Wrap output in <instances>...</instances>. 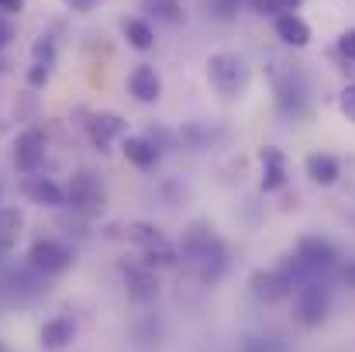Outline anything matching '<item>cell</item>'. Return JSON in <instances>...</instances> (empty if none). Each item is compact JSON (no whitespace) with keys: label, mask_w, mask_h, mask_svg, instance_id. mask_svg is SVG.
<instances>
[{"label":"cell","mask_w":355,"mask_h":352,"mask_svg":"<svg viewBox=\"0 0 355 352\" xmlns=\"http://www.w3.org/2000/svg\"><path fill=\"white\" fill-rule=\"evenodd\" d=\"M207 80L221 97H241L252 83V66L238 52H214L207 59Z\"/></svg>","instance_id":"obj_1"},{"label":"cell","mask_w":355,"mask_h":352,"mask_svg":"<svg viewBox=\"0 0 355 352\" xmlns=\"http://www.w3.org/2000/svg\"><path fill=\"white\" fill-rule=\"evenodd\" d=\"M66 208L76 211L80 218H101L104 208H107V190H104V183H101L90 169L73 173L69 183H66Z\"/></svg>","instance_id":"obj_2"},{"label":"cell","mask_w":355,"mask_h":352,"mask_svg":"<svg viewBox=\"0 0 355 352\" xmlns=\"http://www.w3.org/2000/svg\"><path fill=\"white\" fill-rule=\"evenodd\" d=\"M293 297H297L293 311H297V321L304 328H321L328 321V315H331V287L324 283V276L300 283L293 290Z\"/></svg>","instance_id":"obj_3"},{"label":"cell","mask_w":355,"mask_h":352,"mask_svg":"<svg viewBox=\"0 0 355 352\" xmlns=\"http://www.w3.org/2000/svg\"><path fill=\"white\" fill-rule=\"evenodd\" d=\"M73 262H76L73 245H66V242H59V238H38V242H31V249H28V269L42 273L45 280L69 273Z\"/></svg>","instance_id":"obj_4"},{"label":"cell","mask_w":355,"mask_h":352,"mask_svg":"<svg viewBox=\"0 0 355 352\" xmlns=\"http://www.w3.org/2000/svg\"><path fill=\"white\" fill-rule=\"evenodd\" d=\"M276 111L286 121H304L311 115V87H307L304 73L290 69V73L276 76Z\"/></svg>","instance_id":"obj_5"},{"label":"cell","mask_w":355,"mask_h":352,"mask_svg":"<svg viewBox=\"0 0 355 352\" xmlns=\"http://www.w3.org/2000/svg\"><path fill=\"white\" fill-rule=\"evenodd\" d=\"M248 290L259 304L266 308H276L283 301L293 297V276L286 273V266H272V269H255L248 276Z\"/></svg>","instance_id":"obj_6"},{"label":"cell","mask_w":355,"mask_h":352,"mask_svg":"<svg viewBox=\"0 0 355 352\" xmlns=\"http://www.w3.org/2000/svg\"><path fill=\"white\" fill-rule=\"evenodd\" d=\"M293 259H297L300 266H307L311 273L328 276V273L338 266V249H335V242L324 238V235H300V238H297V249H293Z\"/></svg>","instance_id":"obj_7"},{"label":"cell","mask_w":355,"mask_h":352,"mask_svg":"<svg viewBox=\"0 0 355 352\" xmlns=\"http://www.w3.org/2000/svg\"><path fill=\"white\" fill-rule=\"evenodd\" d=\"M45 156H49V138H45V131H38V128L17 131V138H14V166H17L24 176L42 173Z\"/></svg>","instance_id":"obj_8"},{"label":"cell","mask_w":355,"mask_h":352,"mask_svg":"<svg viewBox=\"0 0 355 352\" xmlns=\"http://www.w3.org/2000/svg\"><path fill=\"white\" fill-rule=\"evenodd\" d=\"M259 169H262L259 183H262L266 194H276V190H283V187L290 183V162H286V152L276 149V145H262V149H259Z\"/></svg>","instance_id":"obj_9"},{"label":"cell","mask_w":355,"mask_h":352,"mask_svg":"<svg viewBox=\"0 0 355 352\" xmlns=\"http://www.w3.org/2000/svg\"><path fill=\"white\" fill-rule=\"evenodd\" d=\"M83 128H87L90 142H94L101 152H111L107 145L128 135V121L121 115H114V111H94V115L83 121Z\"/></svg>","instance_id":"obj_10"},{"label":"cell","mask_w":355,"mask_h":352,"mask_svg":"<svg viewBox=\"0 0 355 352\" xmlns=\"http://www.w3.org/2000/svg\"><path fill=\"white\" fill-rule=\"evenodd\" d=\"M24 194H28V201L38 204V208H49V211L66 208V187H62L59 180H52V176H42V173L24 176Z\"/></svg>","instance_id":"obj_11"},{"label":"cell","mask_w":355,"mask_h":352,"mask_svg":"<svg viewBox=\"0 0 355 352\" xmlns=\"http://www.w3.org/2000/svg\"><path fill=\"white\" fill-rule=\"evenodd\" d=\"M124 287H128V297H131L135 304H148V301L159 297V276H155V269L145 266V262L124 266Z\"/></svg>","instance_id":"obj_12"},{"label":"cell","mask_w":355,"mask_h":352,"mask_svg":"<svg viewBox=\"0 0 355 352\" xmlns=\"http://www.w3.org/2000/svg\"><path fill=\"white\" fill-rule=\"evenodd\" d=\"M128 94H131L138 104H159V97H162V76L155 73V66L138 62V66L128 73Z\"/></svg>","instance_id":"obj_13"},{"label":"cell","mask_w":355,"mask_h":352,"mask_svg":"<svg viewBox=\"0 0 355 352\" xmlns=\"http://www.w3.org/2000/svg\"><path fill=\"white\" fill-rule=\"evenodd\" d=\"M272 31H276V38H279L283 45H290V49H307L311 38H314L311 24H307L297 10H283V14H276V17H272Z\"/></svg>","instance_id":"obj_14"},{"label":"cell","mask_w":355,"mask_h":352,"mask_svg":"<svg viewBox=\"0 0 355 352\" xmlns=\"http://www.w3.org/2000/svg\"><path fill=\"white\" fill-rule=\"evenodd\" d=\"M121 152H124V159H128L135 169H141V173L155 169L159 159H162V149H159L148 135H124V138H121Z\"/></svg>","instance_id":"obj_15"},{"label":"cell","mask_w":355,"mask_h":352,"mask_svg":"<svg viewBox=\"0 0 355 352\" xmlns=\"http://www.w3.org/2000/svg\"><path fill=\"white\" fill-rule=\"evenodd\" d=\"M193 269H197L200 283H207V287L225 276V269H228V245L221 242V235L211 242V249H204V252L193 259Z\"/></svg>","instance_id":"obj_16"},{"label":"cell","mask_w":355,"mask_h":352,"mask_svg":"<svg viewBox=\"0 0 355 352\" xmlns=\"http://www.w3.org/2000/svg\"><path fill=\"white\" fill-rule=\"evenodd\" d=\"M73 339H76V321H73V315H55V318H49V321L42 325V332H38V346L45 352H62L66 346H73Z\"/></svg>","instance_id":"obj_17"},{"label":"cell","mask_w":355,"mask_h":352,"mask_svg":"<svg viewBox=\"0 0 355 352\" xmlns=\"http://www.w3.org/2000/svg\"><path fill=\"white\" fill-rule=\"evenodd\" d=\"M304 169H307L311 183H318V187H335L342 180V159L331 152H311L304 159Z\"/></svg>","instance_id":"obj_18"},{"label":"cell","mask_w":355,"mask_h":352,"mask_svg":"<svg viewBox=\"0 0 355 352\" xmlns=\"http://www.w3.org/2000/svg\"><path fill=\"white\" fill-rule=\"evenodd\" d=\"M218 238V232H214V225L211 221H193L187 232H183V238H180V259H197L204 249H211V242Z\"/></svg>","instance_id":"obj_19"},{"label":"cell","mask_w":355,"mask_h":352,"mask_svg":"<svg viewBox=\"0 0 355 352\" xmlns=\"http://www.w3.org/2000/svg\"><path fill=\"white\" fill-rule=\"evenodd\" d=\"M121 31H124V42L138 52H148L155 49V28L145 21V17H124L121 21Z\"/></svg>","instance_id":"obj_20"},{"label":"cell","mask_w":355,"mask_h":352,"mask_svg":"<svg viewBox=\"0 0 355 352\" xmlns=\"http://www.w3.org/2000/svg\"><path fill=\"white\" fill-rule=\"evenodd\" d=\"M24 232V211L21 208H0V252H10Z\"/></svg>","instance_id":"obj_21"},{"label":"cell","mask_w":355,"mask_h":352,"mask_svg":"<svg viewBox=\"0 0 355 352\" xmlns=\"http://www.w3.org/2000/svg\"><path fill=\"white\" fill-rule=\"evenodd\" d=\"M145 10L162 24H180L183 21V3L180 0H145Z\"/></svg>","instance_id":"obj_22"},{"label":"cell","mask_w":355,"mask_h":352,"mask_svg":"<svg viewBox=\"0 0 355 352\" xmlns=\"http://www.w3.org/2000/svg\"><path fill=\"white\" fill-rule=\"evenodd\" d=\"M31 62H42V66H52L55 69V38L52 35H42L31 49Z\"/></svg>","instance_id":"obj_23"},{"label":"cell","mask_w":355,"mask_h":352,"mask_svg":"<svg viewBox=\"0 0 355 352\" xmlns=\"http://www.w3.org/2000/svg\"><path fill=\"white\" fill-rule=\"evenodd\" d=\"M241 352H290V346L283 339H272V335H259V339H245Z\"/></svg>","instance_id":"obj_24"},{"label":"cell","mask_w":355,"mask_h":352,"mask_svg":"<svg viewBox=\"0 0 355 352\" xmlns=\"http://www.w3.org/2000/svg\"><path fill=\"white\" fill-rule=\"evenodd\" d=\"M24 80H28V87H31V90H42V87L52 80V66L31 62V66H28V73H24Z\"/></svg>","instance_id":"obj_25"},{"label":"cell","mask_w":355,"mask_h":352,"mask_svg":"<svg viewBox=\"0 0 355 352\" xmlns=\"http://www.w3.org/2000/svg\"><path fill=\"white\" fill-rule=\"evenodd\" d=\"M145 135H148V138H152V142H155L162 152H166V149H180V142H176V131H169V128H159V124H152Z\"/></svg>","instance_id":"obj_26"},{"label":"cell","mask_w":355,"mask_h":352,"mask_svg":"<svg viewBox=\"0 0 355 352\" xmlns=\"http://www.w3.org/2000/svg\"><path fill=\"white\" fill-rule=\"evenodd\" d=\"M338 111H342L345 121L355 124V83H345V87L338 90Z\"/></svg>","instance_id":"obj_27"},{"label":"cell","mask_w":355,"mask_h":352,"mask_svg":"<svg viewBox=\"0 0 355 352\" xmlns=\"http://www.w3.org/2000/svg\"><path fill=\"white\" fill-rule=\"evenodd\" d=\"M252 3H255V10H259V14H272V17H276V14H283V10H293L286 0H252Z\"/></svg>","instance_id":"obj_28"},{"label":"cell","mask_w":355,"mask_h":352,"mask_svg":"<svg viewBox=\"0 0 355 352\" xmlns=\"http://www.w3.org/2000/svg\"><path fill=\"white\" fill-rule=\"evenodd\" d=\"M335 269H338V280H342V287L355 290V259H345V262H338Z\"/></svg>","instance_id":"obj_29"},{"label":"cell","mask_w":355,"mask_h":352,"mask_svg":"<svg viewBox=\"0 0 355 352\" xmlns=\"http://www.w3.org/2000/svg\"><path fill=\"white\" fill-rule=\"evenodd\" d=\"M338 52H342L345 59H352L355 62V28H349V31L338 38Z\"/></svg>","instance_id":"obj_30"},{"label":"cell","mask_w":355,"mask_h":352,"mask_svg":"<svg viewBox=\"0 0 355 352\" xmlns=\"http://www.w3.org/2000/svg\"><path fill=\"white\" fill-rule=\"evenodd\" d=\"M97 3H101V0H66V7H69V10H76V14H90Z\"/></svg>","instance_id":"obj_31"},{"label":"cell","mask_w":355,"mask_h":352,"mask_svg":"<svg viewBox=\"0 0 355 352\" xmlns=\"http://www.w3.org/2000/svg\"><path fill=\"white\" fill-rule=\"evenodd\" d=\"M10 38H14V24H10L7 17H0V49H7Z\"/></svg>","instance_id":"obj_32"},{"label":"cell","mask_w":355,"mask_h":352,"mask_svg":"<svg viewBox=\"0 0 355 352\" xmlns=\"http://www.w3.org/2000/svg\"><path fill=\"white\" fill-rule=\"evenodd\" d=\"M21 7H24V0H0L3 14H21Z\"/></svg>","instance_id":"obj_33"},{"label":"cell","mask_w":355,"mask_h":352,"mask_svg":"<svg viewBox=\"0 0 355 352\" xmlns=\"http://www.w3.org/2000/svg\"><path fill=\"white\" fill-rule=\"evenodd\" d=\"M286 3H290V7H293V10H297V7H300V3H304V0H286Z\"/></svg>","instance_id":"obj_34"}]
</instances>
